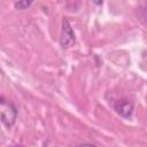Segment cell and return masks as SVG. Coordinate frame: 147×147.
Instances as JSON below:
<instances>
[{"label":"cell","mask_w":147,"mask_h":147,"mask_svg":"<svg viewBox=\"0 0 147 147\" xmlns=\"http://www.w3.org/2000/svg\"><path fill=\"white\" fill-rule=\"evenodd\" d=\"M76 42L75 33L71 28L70 22L67 18L62 20V31H61V38H60V44L63 48H69Z\"/></svg>","instance_id":"7a4b0ae2"},{"label":"cell","mask_w":147,"mask_h":147,"mask_svg":"<svg viewBox=\"0 0 147 147\" xmlns=\"http://www.w3.org/2000/svg\"><path fill=\"white\" fill-rule=\"evenodd\" d=\"M33 1H34V0H17L14 6H15V8L18 9V10H24V9L29 8V7L33 3Z\"/></svg>","instance_id":"277c9868"},{"label":"cell","mask_w":147,"mask_h":147,"mask_svg":"<svg viewBox=\"0 0 147 147\" xmlns=\"http://www.w3.org/2000/svg\"><path fill=\"white\" fill-rule=\"evenodd\" d=\"M114 108L116 113L124 118H130L133 114V103L127 99H121L116 101V103L114 105Z\"/></svg>","instance_id":"3957f363"},{"label":"cell","mask_w":147,"mask_h":147,"mask_svg":"<svg viewBox=\"0 0 147 147\" xmlns=\"http://www.w3.org/2000/svg\"><path fill=\"white\" fill-rule=\"evenodd\" d=\"M92 2H93L94 5H96V6H100V5H102L103 0H92Z\"/></svg>","instance_id":"5b68a950"},{"label":"cell","mask_w":147,"mask_h":147,"mask_svg":"<svg viewBox=\"0 0 147 147\" xmlns=\"http://www.w3.org/2000/svg\"><path fill=\"white\" fill-rule=\"evenodd\" d=\"M17 115H18V111H17L16 106L13 102H10L9 100H6L3 96H1L0 98V119H1V123L6 127L10 129L16 123Z\"/></svg>","instance_id":"6da1fadb"}]
</instances>
